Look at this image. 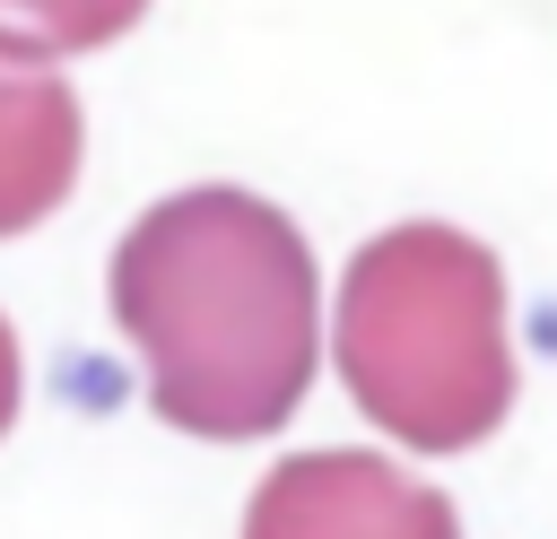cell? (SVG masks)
Returning <instances> with one entry per match:
<instances>
[{
	"instance_id": "1",
	"label": "cell",
	"mask_w": 557,
	"mask_h": 539,
	"mask_svg": "<svg viewBox=\"0 0 557 539\" xmlns=\"http://www.w3.org/2000/svg\"><path fill=\"white\" fill-rule=\"evenodd\" d=\"M113 322L165 426L252 443L313 383V252L252 191H174L113 243Z\"/></svg>"
},
{
	"instance_id": "2",
	"label": "cell",
	"mask_w": 557,
	"mask_h": 539,
	"mask_svg": "<svg viewBox=\"0 0 557 539\" xmlns=\"http://www.w3.org/2000/svg\"><path fill=\"white\" fill-rule=\"evenodd\" d=\"M339 383L409 452H470L513 409L496 252L444 217L383 226L339 278Z\"/></svg>"
},
{
	"instance_id": "3",
	"label": "cell",
	"mask_w": 557,
	"mask_h": 539,
	"mask_svg": "<svg viewBox=\"0 0 557 539\" xmlns=\"http://www.w3.org/2000/svg\"><path fill=\"white\" fill-rule=\"evenodd\" d=\"M244 539H461V513L383 452H287L252 487Z\"/></svg>"
},
{
	"instance_id": "4",
	"label": "cell",
	"mask_w": 557,
	"mask_h": 539,
	"mask_svg": "<svg viewBox=\"0 0 557 539\" xmlns=\"http://www.w3.org/2000/svg\"><path fill=\"white\" fill-rule=\"evenodd\" d=\"M78 148H87L78 96L44 61H9L0 52V235H26L70 200Z\"/></svg>"
},
{
	"instance_id": "5",
	"label": "cell",
	"mask_w": 557,
	"mask_h": 539,
	"mask_svg": "<svg viewBox=\"0 0 557 539\" xmlns=\"http://www.w3.org/2000/svg\"><path fill=\"white\" fill-rule=\"evenodd\" d=\"M148 0H0V52L9 61H61V52H96L113 35L139 26Z\"/></svg>"
},
{
	"instance_id": "6",
	"label": "cell",
	"mask_w": 557,
	"mask_h": 539,
	"mask_svg": "<svg viewBox=\"0 0 557 539\" xmlns=\"http://www.w3.org/2000/svg\"><path fill=\"white\" fill-rule=\"evenodd\" d=\"M9 417H17V339L0 322V435H9Z\"/></svg>"
}]
</instances>
